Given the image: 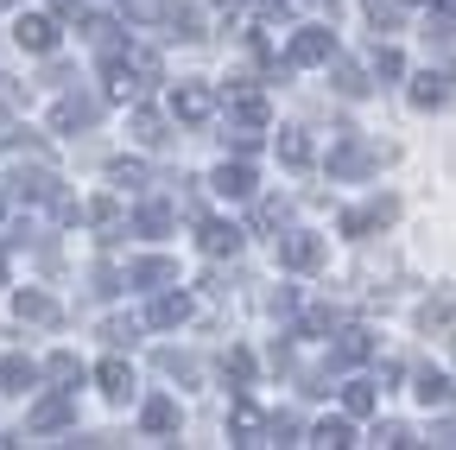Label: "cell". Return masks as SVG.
Here are the masks:
<instances>
[{"label":"cell","mask_w":456,"mask_h":450,"mask_svg":"<svg viewBox=\"0 0 456 450\" xmlns=\"http://www.w3.org/2000/svg\"><path fill=\"white\" fill-rule=\"evenodd\" d=\"M89 121H95V102H89V95H64V102L51 108V127H57V134H70V127H89Z\"/></svg>","instance_id":"3"},{"label":"cell","mask_w":456,"mask_h":450,"mask_svg":"<svg viewBox=\"0 0 456 450\" xmlns=\"http://www.w3.org/2000/svg\"><path fill=\"white\" fill-rule=\"evenodd\" d=\"M171 273H178L171 260H134V279H140V286H165Z\"/></svg>","instance_id":"18"},{"label":"cell","mask_w":456,"mask_h":450,"mask_svg":"<svg viewBox=\"0 0 456 450\" xmlns=\"http://www.w3.org/2000/svg\"><path fill=\"white\" fill-rule=\"evenodd\" d=\"M95 380H102L108 400H127V393H134V368H127V362H102V368H95Z\"/></svg>","instance_id":"6"},{"label":"cell","mask_w":456,"mask_h":450,"mask_svg":"<svg viewBox=\"0 0 456 450\" xmlns=\"http://www.w3.org/2000/svg\"><path fill=\"white\" fill-rule=\"evenodd\" d=\"M437 102H444V77H431V70H425V77L412 83V108H437Z\"/></svg>","instance_id":"17"},{"label":"cell","mask_w":456,"mask_h":450,"mask_svg":"<svg viewBox=\"0 0 456 450\" xmlns=\"http://www.w3.org/2000/svg\"><path fill=\"white\" fill-rule=\"evenodd\" d=\"M374 70L380 77H399V51H374Z\"/></svg>","instance_id":"28"},{"label":"cell","mask_w":456,"mask_h":450,"mask_svg":"<svg viewBox=\"0 0 456 450\" xmlns=\"http://www.w3.org/2000/svg\"><path fill=\"white\" fill-rule=\"evenodd\" d=\"M248 191H254L248 165H222V172H216V197H248Z\"/></svg>","instance_id":"10"},{"label":"cell","mask_w":456,"mask_h":450,"mask_svg":"<svg viewBox=\"0 0 456 450\" xmlns=\"http://www.w3.org/2000/svg\"><path fill=\"white\" fill-rule=\"evenodd\" d=\"M228 419H235V438H241V444H254V431H260V406L235 400V413H228Z\"/></svg>","instance_id":"16"},{"label":"cell","mask_w":456,"mask_h":450,"mask_svg":"<svg viewBox=\"0 0 456 450\" xmlns=\"http://www.w3.org/2000/svg\"><path fill=\"white\" fill-rule=\"evenodd\" d=\"M311 444H323V450H342V444H355V431L342 425V419H323V425L311 431Z\"/></svg>","instance_id":"14"},{"label":"cell","mask_w":456,"mask_h":450,"mask_svg":"<svg viewBox=\"0 0 456 450\" xmlns=\"http://www.w3.org/2000/svg\"><path fill=\"white\" fill-rule=\"evenodd\" d=\"M412 393H419L425 406H444V400H450V380H444V374H419V387H412Z\"/></svg>","instance_id":"19"},{"label":"cell","mask_w":456,"mask_h":450,"mask_svg":"<svg viewBox=\"0 0 456 450\" xmlns=\"http://www.w3.org/2000/svg\"><path fill=\"white\" fill-rule=\"evenodd\" d=\"M374 444H412V431H406V425H380Z\"/></svg>","instance_id":"27"},{"label":"cell","mask_w":456,"mask_h":450,"mask_svg":"<svg viewBox=\"0 0 456 450\" xmlns=\"http://www.w3.org/2000/svg\"><path fill=\"white\" fill-rule=\"evenodd\" d=\"M134 134H140L146 146H159V140H165V121L152 115V108H140V115H134Z\"/></svg>","instance_id":"22"},{"label":"cell","mask_w":456,"mask_h":450,"mask_svg":"<svg viewBox=\"0 0 456 450\" xmlns=\"http://www.w3.org/2000/svg\"><path fill=\"white\" fill-rule=\"evenodd\" d=\"M171 425H178V406H171V400H152V406H146V431H171Z\"/></svg>","instance_id":"21"},{"label":"cell","mask_w":456,"mask_h":450,"mask_svg":"<svg viewBox=\"0 0 456 450\" xmlns=\"http://www.w3.org/2000/svg\"><path fill=\"white\" fill-rule=\"evenodd\" d=\"M165 229H171V209L165 203H146L140 209V235H165Z\"/></svg>","instance_id":"20"},{"label":"cell","mask_w":456,"mask_h":450,"mask_svg":"<svg viewBox=\"0 0 456 450\" xmlns=\"http://www.w3.org/2000/svg\"><path fill=\"white\" fill-rule=\"evenodd\" d=\"M0 279H7V254H0Z\"/></svg>","instance_id":"30"},{"label":"cell","mask_w":456,"mask_h":450,"mask_svg":"<svg viewBox=\"0 0 456 450\" xmlns=\"http://www.w3.org/2000/svg\"><path fill=\"white\" fill-rule=\"evenodd\" d=\"M184 317H191V299H178V292H165L152 305V323H184Z\"/></svg>","instance_id":"15"},{"label":"cell","mask_w":456,"mask_h":450,"mask_svg":"<svg viewBox=\"0 0 456 450\" xmlns=\"http://www.w3.org/2000/svg\"><path fill=\"white\" fill-rule=\"evenodd\" d=\"M51 7H57V13H77V7H83V0H51Z\"/></svg>","instance_id":"29"},{"label":"cell","mask_w":456,"mask_h":450,"mask_svg":"<svg viewBox=\"0 0 456 450\" xmlns=\"http://www.w3.org/2000/svg\"><path fill=\"white\" fill-rule=\"evenodd\" d=\"M13 38H20L26 51H57V26H51L45 13H26V20L13 26Z\"/></svg>","instance_id":"5"},{"label":"cell","mask_w":456,"mask_h":450,"mask_svg":"<svg viewBox=\"0 0 456 450\" xmlns=\"http://www.w3.org/2000/svg\"><path fill=\"white\" fill-rule=\"evenodd\" d=\"M45 374H51V380H77V356H51Z\"/></svg>","instance_id":"25"},{"label":"cell","mask_w":456,"mask_h":450,"mask_svg":"<svg viewBox=\"0 0 456 450\" xmlns=\"http://www.w3.org/2000/svg\"><path fill=\"white\" fill-rule=\"evenodd\" d=\"M342 356H349V362L368 356V330H349V336H342Z\"/></svg>","instance_id":"26"},{"label":"cell","mask_w":456,"mask_h":450,"mask_svg":"<svg viewBox=\"0 0 456 450\" xmlns=\"http://www.w3.org/2000/svg\"><path fill=\"white\" fill-rule=\"evenodd\" d=\"M203 248L209 254H235L241 248V229H235V222H203Z\"/></svg>","instance_id":"9"},{"label":"cell","mask_w":456,"mask_h":450,"mask_svg":"<svg viewBox=\"0 0 456 450\" xmlns=\"http://www.w3.org/2000/svg\"><path fill=\"white\" fill-rule=\"evenodd\" d=\"M336 58V38L330 32H298L292 38V64H330Z\"/></svg>","instance_id":"4"},{"label":"cell","mask_w":456,"mask_h":450,"mask_svg":"<svg viewBox=\"0 0 456 450\" xmlns=\"http://www.w3.org/2000/svg\"><path fill=\"white\" fill-rule=\"evenodd\" d=\"M406 7H419V0H406Z\"/></svg>","instance_id":"32"},{"label":"cell","mask_w":456,"mask_h":450,"mask_svg":"<svg viewBox=\"0 0 456 450\" xmlns=\"http://www.w3.org/2000/svg\"><path fill=\"white\" fill-rule=\"evenodd\" d=\"M279 159H285V165H311V140H305L298 127H285V134H279Z\"/></svg>","instance_id":"13"},{"label":"cell","mask_w":456,"mask_h":450,"mask_svg":"<svg viewBox=\"0 0 456 450\" xmlns=\"http://www.w3.org/2000/svg\"><path fill=\"white\" fill-rule=\"evenodd\" d=\"M13 311H20L26 323H57V305H51L45 292H20V299H13Z\"/></svg>","instance_id":"11"},{"label":"cell","mask_w":456,"mask_h":450,"mask_svg":"<svg viewBox=\"0 0 456 450\" xmlns=\"http://www.w3.org/2000/svg\"><path fill=\"white\" fill-rule=\"evenodd\" d=\"M0 7H20V0H0Z\"/></svg>","instance_id":"31"},{"label":"cell","mask_w":456,"mask_h":450,"mask_svg":"<svg viewBox=\"0 0 456 450\" xmlns=\"http://www.w3.org/2000/svg\"><path fill=\"white\" fill-rule=\"evenodd\" d=\"M342 406H349L355 419H362V413H374V387H368V380H355L349 393H342Z\"/></svg>","instance_id":"23"},{"label":"cell","mask_w":456,"mask_h":450,"mask_svg":"<svg viewBox=\"0 0 456 450\" xmlns=\"http://www.w3.org/2000/svg\"><path fill=\"white\" fill-rule=\"evenodd\" d=\"M336 89H342V95H362L368 83H362V70H355V64H342V70H336Z\"/></svg>","instance_id":"24"},{"label":"cell","mask_w":456,"mask_h":450,"mask_svg":"<svg viewBox=\"0 0 456 450\" xmlns=\"http://www.w3.org/2000/svg\"><path fill=\"white\" fill-rule=\"evenodd\" d=\"M38 380V368L26 362V356H7V362H0V387H7V393H26Z\"/></svg>","instance_id":"8"},{"label":"cell","mask_w":456,"mask_h":450,"mask_svg":"<svg viewBox=\"0 0 456 450\" xmlns=\"http://www.w3.org/2000/svg\"><path fill=\"white\" fill-rule=\"evenodd\" d=\"M393 216H399V203H393V197H380V203H368V209H349V216H342V235H368V229H387Z\"/></svg>","instance_id":"2"},{"label":"cell","mask_w":456,"mask_h":450,"mask_svg":"<svg viewBox=\"0 0 456 450\" xmlns=\"http://www.w3.org/2000/svg\"><path fill=\"white\" fill-rule=\"evenodd\" d=\"M209 108H216V95L203 83H178V89H171V115H178V121H209Z\"/></svg>","instance_id":"1"},{"label":"cell","mask_w":456,"mask_h":450,"mask_svg":"<svg viewBox=\"0 0 456 450\" xmlns=\"http://www.w3.org/2000/svg\"><path fill=\"white\" fill-rule=\"evenodd\" d=\"M64 419H70V400H64V393H57V400H45V406L32 413V431H57Z\"/></svg>","instance_id":"12"},{"label":"cell","mask_w":456,"mask_h":450,"mask_svg":"<svg viewBox=\"0 0 456 450\" xmlns=\"http://www.w3.org/2000/svg\"><path fill=\"white\" fill-rule=\"evenodd\" d=\"M279 260H285V266H317V260H323V241H317V235H292V241L279 248Z\"/></svg>","instance_id":"7"}]
</instances>
